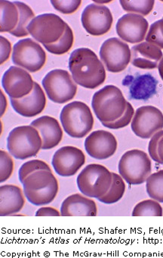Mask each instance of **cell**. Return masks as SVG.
I'll list each match as a JSON object with an SVG mask.
<instances>
[{
  "label": "cell",
  "instance_id": "cell-1",
  "mask_svg": "<svg viewBox=\"0 0 163 258\" xmlns=\"http://www.w3.org/2000/svg\"><path fill=\"white\" fill-rule=\"evenodd\" d=\"M69 70L76 85L88 89H95L105 82L104 64L89 48L73 51L69 58Z\"/></svg>",
  "mask_w": 163,
  "mask_h": 258
},
{
  "label": "cell",
  "instance_id": "cell-2",
  "mask_svg": "<svg viewBox=\"0 0 163 258\" xmlns=\"http://www.w3.org/2000/svg\"><path fill=\"white\" fill-rule=\"evenodd\" d=\"M22 184L25 197L35 206L52 203L59 190L56 177L52 172L47 170H39L31 174Z\"/></svg>",
  "mask_w": 163,
  "mask_h": 258
},
{
  "label": "cell",
  "instance_id": "cell-3",
  "mask_svg": "<svg viewBox=\"0 0 163 258\" xmlns=\"http://www.w3.org/2000/svg\"><path fill=\"white\" fill-rule=\"evenodd\" d=\"M92 107L101 123L119 119L126 110L127 100L121 90L114 85H107L95 93Z\"/></svg>",
  "mask_w": 163,
  "mask_h": 258
},
{
  "label": "cell",
  "instance_id": "cell-4",
  "mask_svg": "<svg viewBox=\"0 0 163 258\" xmlns=\"http://www.w3.org/2000/svg\"><path fill=\"white\" fill-rule=\"evenodd\" d=\"M60 119L64 132L74 139H83L89 134L95 122L90 108L81 101L71 102L64 106Z\"/></svg>",
  "mask_w": 163,
  "mask_h": 258
},
{
  "label": "cell",
  "instance_id": "cell-5",
  "mask_svg": "<svg viewBox=\"0 0 163 258\" xmlns=\"http://www.w3.org/2000/svg\"><path fill=\"white\" fill-rule=\"evenodd\" d=\"M43 147L38 130L32 125L15 127L7 138V148L15 158L24 160L35 157Z\"/></svg>",
  "mask_w": 163,
  "mask_h": 258
},
{
  "label": "cell",
  "instance_id": "cell-6",
  "mask_svg": "<svg viewBox=\"0 0 163 258\" xmlns=\"http://www.w3.org/2000/svg\"><path fill=\"white\" fill-rule=\"evenodd\" d=\"M78 188L81 193L91 199H100L108 192L112 182L113 175L103 165H88L78 175Z\"/></svg>",
  "mask_w": 163,
  "mask_h": 258
},
{
  "label": "cell",
  "instance_id": "cell-7",
  "mask_svg": "<svg viewBox=\"0 0 163 258\" xmlns=\"http://www.w3.org/2000/svg\"><path fill=\"white\" fill-rule=\"evenodd\" d=\"M119 172L128 184H143L151 175L152 163L147 154L140 150L127 151L119 162Z\"/></svg>",
  "mask_w": 163,
  "mask_h": 258
},
{
  "label": "cell",
  "instance_id": "cell-8",
  "mask_svg": "<svg viewBox=\"0 0 163 258\" xmlns=\"http://www.w3.org/2000/svg\"><path fill=\"white\" fill-rule=\"evenodd\" d=\"M42 83L49 100L58 104H64L73 100L77 92L76 82L65 70L49 72Z\"/></svg>",
  "mask_w": 163,
  "mask_h": 258
},
{
  "label": "cell",
  "instance_id": "cell-9",
  "mask_svg": "<svg viewBox=\"0 0 163 258\" xmlns=\"http://www.w3.org/2000/svg\"><path fill=\"white\" fill-rule=\"evenodd\" d=\"M67 25L60 16L53 13H46L34 18L28 30L33 38L39 43L52 44L62 37Z\"/></svg>",
  "mask_w": 163,
  "mask_h": 258
},
{
  "label": "cell",
  "instance_id": "cell-10",
  "mask_svg": "<svg viewBox=\"0 0 163 258\" xmlns=\"http://www.w3.org/2000/svg\"><path fill=\"white\" fill-rule=\"evenodd\" d=\"M12 58L18 67L34 73L44 67L46 53L38 43L33 39L26 38L19 40L14 45Z\"/></svg>",
  "mask_w": 163,
  "mask_h": 258
},
{
  "label": "cell",
  "instance_id": "cell-11",
  "mask_svg": "<svg viewBox=\"0 0 163 258\" xmlns=\"http://www.w3.org/2000/svg\"><path fill=\"white\" fill-rule=\"evenodd\" d=\"M100 57L107 71L119 73L124 71L131 61V51L126 43L112 37L101 45Z\"/></svg>",
  "mask_w": 163,
  "mask_h": 258
},
{
  "label": "cell",
  "instance_id": "cell-12",
  "mask_svg": "<svg viewBox=\"0 0 163 258\" xmlns=\"http://www.w3.org/2000/svg\"><path fill=\"white\" fill-rule=\"evenodd\" d=\"M131 127L137 137L151 139L163 129V113L155 106L149 105L139 107L134 112Z\"/></svg>",
  "mask_w": 163,
  "mask_h": 258
},
{
  "label": "cell",
  "instance_id": "cell-13",
  "mask_svg": "<svg viewBox=\"0 0 163 258\" xmlns=\"http://www.w3.org/2000/svg\"><path fill=\"white\" fill-rule=\"evenodd\" d=\"M81 21L86 32L91 35L101 36L109 32L113 19L108 7L92 4L83 10Z\"/></svg>",
  "mask_w": 163,
  "mask_h": 258
},
{
  "label": "cell",
  "instance_id": "cell-14",
  "mask_svg": "<svg viewBox=\"0 0 163 258\" xmlns=\"http://www.w3.org/2000/svg\"><path fill=\"white\" fill-rule=\"evenodd\" d=\"M85 163L84 153L73 146H64L58 149L54 154L52 161L55 172L62 177L76 175Z\"/></svg>",
  "mask_w": 163,
  "mask_h": 258
},
{
  "label": "cell",
  "instance_id": "cell-15",
  "mask_svg": "<svg viewBox=\"0 0 163 258\" xmlns=\"http://www.w3.org/2000/svg\"><path fill=\"white\" fill-rule=\"evenodd\" d=\"M35 82L31 74L24 69L11 67L2 79V85L6 93L11 99H21L32 92Z\"/></svg>",
  "mask_w": 163,
  "mask_h": 258
},
{
  "label": "cell",
  "instance_id": "cell-16",
  "mask_svg": "<svg viewBox=\"0 0 163 258\" xmlns=\"http://www.w3.org/2000/svg\"><path fill=\"white\" fill-rule=\"evenodd\" d=\"M84 145L86 152L91 157L103 160L114 155L118 144L112 133L105 130H98L86 138Z\"/></svg>",
  "mask_w": 163,
  "mask_h": 258
},
{
  "label": "cell",
  "instance_id": "cell-17",
  "mask_svg": "<svg viewBox=\"0 0 163 258\" xmlns=\"http://www.w3.org/2000/svg\"><path fill=\"white\" fill-rule=\"evenodd\" d=\"M149 23L140 15L128 13L118 20L116 30L118 36L129 43H139L146 38Z\"/></svg>",
  "mask_w": 163,
  "mask_h": 258
},
{
  "label": "cell",
  "instance_id": "cell-18",
  "mask_svg": "<svg viewBox=\"0 0 163 258\" xmlns=\"http://www.w3.org/2000/svg\"><path fill=\"white\" fill-rule=\"evenodd\" d=\"M12 106L19 115L31 118L40 115L46 106V97L43 88L34 83L32 92L21 99H11Z\"/></svg>",
  "mask_w": 163,
  "mask_h": 258
},
{
  "label": "cell",
  "instance_id": "cell-19",
  "mask_svg": "<svg viewBox=\"0 0 163 258\" xmlns=\"http://www.w3.org/2000/svg\"><path fill=\"white\" fill-rule=\"evenodd\" d=\"M31 125L40 133L43 141V150H50L58 146L63 139V130L54 117L43 115L31 122Z\"/></svg>",
  "mask_w": 163,
  "mask_h": 258
},
{
  "label": "cell",
  "instance_id": "cell-20",
  "mask_svg": "<svg viewBox=\"0 0 163 258\" xmlns=\"http://www.w3.org/2000/svg\"><path fill=\"white\" fill-rule=\"evenodd\" d=\"M131 64L141 70H154L163 58L161 49L147 42L134 45L131 49Z\"/></svg>",
  "mask_w": 163,
  "mask_h": 258
},
{
  "label": "cell",
  "instance_id": "cell-21",
  "mask_svg": "<svg viewBox=\"0 0 163 258\" xmlns=\"http://www.w3.org/2000/svg\"><path fill=\"white\" fill-rule=\"evenodd\" d=\"M62 217H96V203L89 197L73 194L64 199L61 207Z\"/></svg>",
  "mask_w": 163,
  "mask_h": 258
},
{
  "label": "cell",
  "instance_id": "cell-22",
  "mask_svg": "<svg viewBox=\"0 0 163 258\" xmlns=\"http://www.w3.org/2000/svg\"><path fill=\"white\" fill-rule=\"evenodd\" d=\"M24 190L15 184H4L0 187V215H14L20 212L25 205Z\"/></svg>",
  "mask_w": 163,
  "mask_h": 258
},
{
  "label": "cell",
  "instance_id": "cell-23",
  "mask_svg": "<svg viewBox=\"0 0 163 258\" xmlns=\"http://www.w3.org/2000/svg\"><path fill=\"white\" fill-rule=\"evenodd\" d=\"M123 85L129 86L130 97L132 100H147L157 93L158 81L151 74L128 76L123 80Z\"/></svg>",
  "mask_w": 163,
  "mask_h": 258
},
{
  "label": "cell",
  "instance_id": "cell-24",
  "mask_svg": "<svg viewBox=\"0 0 163 258\" xmlns=\"http://www.w3.org/2000/svg\"><path fill=\"white\" fill-rule=\"evenodd\" d=\"M19 9L14 3L0 1V31L11 33L19 22Z\"/></svg>",
  "mask_w": 163,
  "mask_h": 258
},
{
  "label": "cell",
  "instance_id": "cell-25",
  "mask_svg": "<svg viewBox=\"0 0 163 258\" xmlns=\"http://www.w3.org/2000/svg\"><path fill=\"white\" fill-rule=\"evenodd\" d=\"M19 11V22L17 27L10 34L16 37H25L29 35L28 27L33 19L35 18V14L32 9L22 2H14Z\"/></svg>",
  "mask_w": 163,
  "mask_h": 258
},
{
  "label": "cell",
  "instance_id": "cell-26",
  "mask_svg": "<svg viewBox=\"0 0 163 258\" xmlns=\"http://www.w3.org/2000/svg\"><path fill=\"white\" fill-rule=\"evenodd\" d=\"M112 175H113V182L108 192L105 196L98 199L100 202L106 205H112L119 202L123 197L125 188H126L125 180L120 175H118L115 172H112Z\"/></svg>",
  "mask_w": 163,
  "mask_h": 258
},
{
  "label": "cell",
  "instance_id": "cell-27",
  "mask_svg": "<svg viewBox=\"0 0 163 258\" xmlns=\"http://www.w3.org/2000/svg\"><path fill=\"white\" fill-rule=\"evenodd\" d=\"M74 42V35L73 31L68 25L66 26L65 31L62 37L52 44L43 45L46 50L55 55H63L67 53L73 45Z\"/></svg>",
  "mask_w": 163,
  "mask_h": 258
},
{
  "label": "cell",
  "instance_id": "cell-28",
  "mask_svg": "<svg viewBox=\"0 0 163 258\" xmlns=\"http://www.w3.org/2000/svg\"><path fill=\"white\" fill-rule=\"evenodd\" d=\"M146 189L151 199L163 203V169L151 174L146 181Z\"/></svg>",
  "mask_w": 163,
  "mask_h": 258
},
{
  "label": "cell",
  "instance_id": "cell-29",
  "mask_svg": "<svg viewBox=\"0 0 163 258\" xmlns=\"http://www.w3.org/2000/svg\"><path fill=\"white\" fill-rule=\"evenodd\" d=\"M163 211L160 204L153 199L142 201L135 205L132 217H162Z\"/></svg>",
  "mask_w": 163,
  "mask_h": 258
},
{
  "label": "cell",
  "instance_id": "cell-30",
  "mask_svg": "<svg viewBox=\"0 0 163 258\" xmlns=\"http://www.w3.org/2000/svg\"><path fill=\"white\" fill-rule=\"evenodd\" d=\"M121 7L127 13L140 15L141 16H148L153 9L155 1H128L121 0L119 1Z\"/></svg>",
  "mask_w": 163,
  "mask_h": 258
},
{
  "label": "cell",
  "instance_id": "cell-31",
  "mask_svg": "<svg viewBox=\"0 0 163 258\" xmlns=\"http://www.w3.org/2000/svg\"><path fill=\"white\" fill-rule=\"evenodd\" d=\"M148 151L152 160L163 165V130L155 133L151 138Z\"/></svg>",
  "mask_w": 163,
  "mask_h": 258
},
{
  "label": "cell",
  "instance_id": "cell-32",
  "mask_svg": "<svg viewBox=\"0 0 163 258\" xmlns=\"http://www.w3.org/2000/svg\"><path fill=\"white\" fill-rule=\"evenodd\" d=\"M39 170H47L52 172L50 166L46 162L40 160H30L21 166L19 172V180L21 182H23L28 175Z\"/></svg>",
  "mask_w": 163,
  "mask_h": 258
},
{
  "label": "cell",
  "instance_id": "cell-33",
  "mask_svg": "<svg viewBox=\"0 0 163 258\" xmlns=\"http://www.w3.org/2000/svg\"><path fill=\"white\" fill-rule=\"evenodd\" d=\"M145 40L147 43H152L160 49H163L162 19L156 21L151 25Z\"/></svg>",
  "mask_w": 163,
  "mask_h": 258
},
{
  "label": "cell",
  "instance_id": "cell-34",
  "mask_svg": "<svg viewBox=\"0 0 163 258\" xmlns=\"http://www.w3.org/2000/svg\"><path fill=\"white\" fill-rule=\"evenodd\" d=\"M14 171V161L7 151H0V182L11 178Z\"/></svg>",
  "mask_w": 163,
  "mask_h": 258
},
{
  "label": "cell",
  "instance_id": "cell-35",
  "mask_svg": "<svg viewBox=\"0 0 163 258\" xmlns=\"http://www.w3.org/2000/svg\"><path fill=\"white\" fill-rule=\"evenodd\" d=\"M134 112H134L132 105L129 102H127L126 110H125V113L123 114L122 116H121L119 119L116 120V121H111V122H104L102 123V124L104 127L109 129L122 128V127H126L131 122Z\"/></svg>",
  "mask_w": 163,
  "mask_h": 258
},
{
  "label": "cell",
  "instance_id": "cell-36",
  "mask_svg": "<svg viewBox=\"0 0 163 258\" xmlns=\"http://www.w3.org/2000/svg\"><path fill=\"white\" fill-rule=\"evenodd\" d=\"M51 4L53 6L55 10H58L63 14H73L75 12L77 11L78 9L82 4L80 0L76 1H51Z\"/></svg>",
  "mask_w": 163,
  "mask_h": 258
},
{
  "label": "cell",
  "instance_id": "cell-37",
  "mask_svg": "<svg viewBox=\"0 0 163 258\" xmlns=\"http://www.w3.org/2000/svg\"><path fill=\"white\" fill-rule=\"evenodd\" d=\"M0 46H1V55H0V63L4 64L10 58L12 52V44L8 39L1 36L0 37Z\"/></svg>",
  "mask_w": 163,
  "mask_h": 258
},
{
  "label": "cell",
  "instance_id": "cell-38",
  "mask_svg": "<svg viewBox=\"0 0 163 258\" xmlns=\"http://www.w3.org/2000/svg\"><path fill=\"white\" fill-rule=\"evenodd\" d=\"M36 217H60L61 213L52 207H42L36 212Z\"/></svg>",
  "mask_w": 163,
  "mask_h": 258
},
{
  "label": "cell",
  "instance_id": "cell-39",
  "mask_svg": "<svg viewBox=\"0 0 163 258\" xmlns=\"http://www.w3.org/2000/svg\"><path fill=\"white\" fill-rule=\"evenodd\" d=\"M1 96H2V98H1V116H3L7 111V100L3 91H1Z\"/></svg>",
  "mask_w": 163,
  "mask_h": 258
},
{
  "label": "cell",
  "instance_id": "cell-40",
  "mask_svg": "<svg viewBox=\"0 0 163 258\" xmlns=\"http://www.w3.org/2000/svg\"><path fill=\"white\" fill-rule=\"evenodd\" d=\"M158 70L160 77H161V80L163 81V58H161V61L158 63Z\"/></svg>",
  "mask_w": 163,
  "mask_h": 258
},
{
  "label": "cell",
  "instance_id": "cell-41",
  "mask_svg": "<svg viewBox=\"0 0 163 258\" xmlns=\"http://www.w3.org/2000/svg\"><path fill=\"white\" fill-rule=\"evenodd\" d=\"M162 19H163V18H162Z\"/></svg>",
  "mask_w": 163,
  "mask_h": 258
}]
</instances>
